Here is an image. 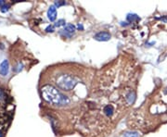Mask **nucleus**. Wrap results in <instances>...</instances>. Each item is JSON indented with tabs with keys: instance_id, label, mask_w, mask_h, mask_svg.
I'll use <instances>...</instances> for the list:
<instances>
[{
	"instance_id": "nucleus-1",
	"label": "nucleus",
	"mask_w": 167,
	"mask_h": 137,
	"mask_svg": "<svg viewBox=\"0 0 167 137\" xmlns=\"http://www.w3.org/2000/svg\"><path fill=\"white\" fill-rule=\"evenodd\" d=\"M41 95L44 100L52 105H67L70 103V99L66 95L50 84H47L42 87Z\"/></svg>"
},
{
	"instance_id": "nucleus-2",
	"label": "nucleus",
	"mask_w": 167,
	"mask_h": 137,
	"mask_svg": "<svg viewBox=\"0 0 167 137\" xmlns=\"http://www.w3.org/2000/svg\"><path fill=\"white\" fill-rule=\"evenodd\" d=\"M56 84L58 88H59L61 90L71 91L77 84V80L74 76H71L70 74H61L57 78Z\"/></svg>"
},
{
	"instance_id": "nucleus-3",
	"label": "nucleus",
	"mask_w": 167,
	"mask_h": 137,
	"mask_svg": "<svg viewBox=\"0 0 167 137\" xmlns=\"http://www.w3.org/2000/svg\"><path fill=\"white\" fill-rule=\"evenodd\" d=\"M94 38L98 41H108L111 39V34L109 32H105V31L99 32L94 36Z\"/></svg>"
},
{
	"instance_id": "nucleus-4",
	"label": "nucleus",
	"mask_w": 167,
	"mask_h": 137,
	"mask_svg": "<svg viewBox=\"0 0 167 137\" xmlns=\"http://www.w3.org/2000/svg\"><path fill=\"white\" fill-rule=\"evenodd\" d=\"M47 18L50 22H54L56 18H57V8L56 7L53 6H50L48 10H47Z\"/></svg>"
},
{
	"instance_id": "nucleus-5",
	"label": "nucleus",
	"mask_w": 167,
	"mask_h": 137,
	"mask_svg": "<svg viewBox=\"0 0 167 137\" xmlns=\"http://www.w3.org/2000/svg\"><path fill=\"white\" fill-rule=\"evenodd\" d=\"M8 71H9V64H8V61L5 60L1 62V64H0V74L2 76H6L8 75Z\"/></svg>"
},
{
	"instance_id": "nucleus-6",
	"label": "nucleus",
	"mask_w": 167,
	"mask_h": 137,
	"mask_svg": "<svg viewBox=\"0 0 167 137\" xmlns=\"http://www.w3.org/2000/svg\"><path fill=\"white\" fill-rule=\"evenodd\" d=\"M103 112L107 117H111L114 114V107L112 105H106L103 107Z\"/></svg>"
},
{
	"instance_id": "nucleus-7",
	"label": "nucleus",
	"mask_w": 167,
	"mask_h": 137,
	"mask_svg": "<svg viewBox=\"0 0 167 137\" xmlns=\"http://www.w3.org/2000/svg\"><path fill=\"white\" fill-rule=\"evenodd\" d=\"M135 99V95L134 92H130L126 95V100L129 104H133Z\"/></svg>"
},
{
	"instance_id": "nucleus-8",
	"label": "nucleus",
	"mask_w": 167,
	"mask_h": 137,
	"mask_svg": "<svg viewBox=\"0 0 167 137\" xmlns=\"http://www.w3.org/2000/svg\"><path fill=\"white\" fill-rule=\"evenodd\" d=\"M64 31L65 33H68V34H72L75 32V26L72 25V24H67L64 28Z\"/></svg>"
},
{
	"instance_id": "nucleus-9",
	"label": "nucleus",
	"mask_w": 167,
	"mask_h": 137,
	"mask_svg": "<svg viewBox=\"0 0 167 137\" xmlns=\"http://www.w3.org/2000/svg\"><path fill=\"white\" fill-rule=\"evenodd\" d=\"M124 137H139V134L137 132H127L124 133Z\"/></svg>"
},
{
	"instance_id": "nucleus-10",
	"label": "nucleus",
	"mask_w": 167,
	"mask_h": 137,
	"mask_svg": "<svg viewBox=\"0 0 167 137\" xmlns=\"http://www.w3.org/2000/svg\"><path fill=\"white\" fill-rule=\"evenodd\" d=\"M61 25H64L65 26V21H64V19H59V21L55 23V26L56 27H59Z\"/></svg>"
},
{
	"instance_id": "nucleus-11",
	"label": "nucleus",
	"mask_w": 167,
	"mask_h": 137,
	"mask_svg": "<svg viewBox=\"0 0 167 137\" xmlns=\"http://www.w3.org/2000/svg\"><path fill=\"white\" fill-rule=\"evenodd\" d=\"M46 31H47V33H53V32H54V26H52V25H51V26H50V25L47 26V29H46Z\"/></svg>"
},
{
	"instance_id": "nucleus-12",
	"label": "nucleus",
	"mask_w": 167,
	"mask_h": 137,
	"mask_svg": "<svg viewBox=\"0 0 167 137\" xmlns=\"http://www.w3.org/2000/svg\"><path fill=\"white\" fill-rule=\"evenodd\" d=\"M65 1H56L55 2V7H60V6H63L65 5Z\"/></svg>"
},
{
	"instance_id": "nucleus-13",
	"label": "nucleus",
	"mask_w": 167,
	"mask_h": 137,
	"mask_svg": "<svg viewBox=\"0 0 167 137\" xmlns=\"http://www.w3.org/2000/svg\"><path fill=\"white\" fill-rule=\"evenodd\" d=\"M0 10H1V12H3V13L7 12V11L8 10V6L4 5L3 7H1V9H0Z\"/></svg>"
},
{
	"instance_id": "nucleus-14",
	"label": "nucleus",
	"mask_w": 167,
	"mask_h": 137,
	"mask_svg": "<svg viewBox=\"0 0 167 137\" xmlns=\"http://www.w3.org/2000/svg\"><path fill=\"white\" fill-rule=\"evenodd\" d=\"M4 5H5V3H4L3 0H0V7H3Z\"/></svg>"
},
{
	"instance_id": "nucleus-15",
	"label": "nucleus",
	"mask_w": 167,
	"mask_h": 137,
	"mask_svg": "<svg viewBox=\"0 0 167 137\" xmlns=\"http://www.w3.org/2000/svg\"><path fill=\"white\" fill-rule=\"evenodd\" d=\"M0 137H3V133H2L1 131H0Z\"/></svg>"
}]
</instances>
